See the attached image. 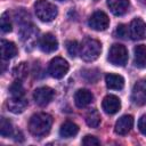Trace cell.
<instances>
[{"label": "cell", "instance_id": "cell-1", "mask_svg": "<svg viewBox=\"0 0 146 146\" xmlns=\"http://www.w3.org/2000/svg\"><path fill=\"white\" fill-rule=\"evenodd\" d=\"M52 125V117L47 113H36L32 115L29 122V130L34 136H44Z\"/></svg>", "mask_w": 146, "mask_h": 146}, {"label": "cell", "instance_id": "cell-2", "mask_svg": "<svg viewBox=\"0 0 146 146\" xmlns=\"http://www.w3.org/2000/svg\"><path fill=\"white\" fill-rule=\"evenodd\" d=\"M102 51V44L98 40L86 38L80 46V56L86 62H92L98 58Z\"/></svg>", "mask_w": 146, "mask_h": 146}, {"label": "cell", "instance_id": "cell-3", "mask_svg": "<svg viewBox=\"0 0 146 146\" xmlns=\"http://www.w3.org/2000/svg\"><path fill=\"white\" fill-rule=\"evenodd\" d=\"M34 9L38 18L42 22H51L58 14L57 7L47 0H36L34 3Z\"/></svg>", "mask_w": 146, "mask_h": 146}, {"label": "cell", "instance_id": "cell-4", "mask_svg": "<svg viewBox=\"0 0 146 146\" xmlns=\"http://www.w3.org/2000/svg\"><path fill=\"white\" fill-rule=\"evenodd\" d=\"M108 60L116 66H124L128 62V50L123 44L114 43L108 51Z\"/></svg>", "mask_w": 146, "mask_h": 146}, {"label": "cell", "instance_id": "cell-5", "mask_svg": "<svg viewBox=\"0 0 146 146\" xmlns=\"http://www.w3.org/2000/svg\"><path fill=\"white\" fill-rule=\"evenodd\" d=\"M68 63L62 57H55L50 60L48 72L55 79H62L68 72Z\"/></svg>", "mask_w": 146, "mask_h": 146}, {"label": "cell", "instance_id": "cell-6", "mask_svg": "<svg viewBox=\"0 0 146 146\" xmlns=\"http://www.w3.org/2000/svg\"><path fill=\"white\" fill-rule=\"evenodd\" d=\"M38 29L32 24H25L21 30V40L26 49L32 48L38 40Z\"/></svg>", "mask_w": 146, "mask_h": 146}, {"label": "cell", "instance_id": "cell-7", "mask_svg": "<svg viewBox=\"0 0 146 146\" xmlns=\"http://www.w3.org/2000/svg\"><path fill=\"white\" fill-rule=\"evenodd\" d=\"M88 25L95 31H104L110 25V18L104 11L97 10L89 17Z\"/></svg>", "mask_w": 146, "mask_h": 146}, {"label": "cell", "instance_id": "cell-8", "mask_svg": "<svg viewBox=\"0 0 146 146\" xmlns=\"http://www.w3.org/2000/svg\"><path fill=\"white\" fill-rule=\"evenodd\" d=\"M131 100L136 105H145L146 104V79H141L133 84L131 91Z\"/></svg>", "mask_w": 146, "mask_h": 146}, {"label": "cell", "instance_id": "cell-9", "mask_svg": "<svg viewBox=\"0 0 146 146\" xmlns=\"http://www.w3.org/2000/svg\"><path fill=\"white\" fill-rule=\"evenodd\" d=\"M129 35L132 40H144L146 38V23L141 18H135L129 26Z\"/></svg>", "mask_w": 146, "mask_h": 146}, {"label": "cell", "instance_id": "cell-10", "mask_svg": "<svg viewBox=\"0 0 146 146\" xmlns=\"http://www.w3.org/2000/svg\"><path fill=\"white\" fill-rule=\"evenodd\" d=\"M55 96V91L49 88V87H40L36 88L33 92V98L35 103L40 106H46L48 105Z\"/></svg>", "mask_w": 146, "mask_h": 146}, {"label": "cell", "instance_id": "cell-11", "mask_svg": "<svg viewBox=\"0 0 146 146\" xmlns=\"http://www.w3.org/2000/svg\"><path fill=\"white\" fill-rule=\"evenodd\" d=\"M39 47L43 52H52L58 48V41L51 33H46L39 40Z\"/></svg>", "mask_w": 146, "mask_h": 146}, {"label": "cell", "instance_id": "cell-12", "mask_svg": "<svg viewBox=\"0 0 146 146\" xmlns=\"http://www.w3.org/2000/svg\"><path fill=\"white\" fill-rule=\"evenodd\" d=\"M102 106H103V110L105 111V113L112 115V114H115L116 112L120 111V108H121V102H120V99L116 96H114V95H107L103 99Z\"/></svg>", "mask_w": 146, "mask_h": 146}, {"label": "cell", "instance_id": "cell-13", "mask_svg": "<svg viewBox=\"0 0 146 146\" xmlns=\"http://www.w3.org/2000/svg\"><path fill=\"white\" fill-rule=\"evenodd\" d=\"M132 125H133V117L131 115H123L116 121L114 130L117 135L124 136L131 130Z\"/></svg>", "mask_w": 146, "mask_h": 146}, {"label": "cell", "instance_id": "cell-14", "mask_svg": "<svg viewBox=\"0 0 146 146\" xmlns=\"http://www.w3.org/2000/svg\"><path fill=\"white\" fill-rule=\"evenodd\" d=\"M26 106H27V100L24 98V96L23 97L10 96V98L7 100V107L14 114H18V113L24 112Z\"/></svg>", "mask_w": 146, "mask_h": 146}, {"label": "cell", "instance_id": "cell-15", "mask_svg": "<svg viewBox=\"0 0 146 146\" xmlns=\"http://www.w3.org/2000/svg\"><path fill=\"white\" fill-rule=\"evenodd\" d=\"M94 99L92 94L87 89H79L74 95V103L79 108L88 106Z\"/></svg>", "mask_w": 146, "mask_h": 146}, {"label": "cell", "instance_id": "cell-16", "mask_svg": "<svg viewBox=\"0 0 146 146\" xmlns=\"http://www.w3.org/2000/svg\"><path fill=\"white\" fill-rule=\"evenodd\" d=\"M129 5H130L129 0H107V6L110 10L116 16L123 15L128 10Z\"/></svg>", "mask_w": 146, "mask_h": 146}, {"label": "cell", "instance_id": "cell-17", "mask_svg": "<svg viewBox=\"0 0 146 146\" xmlns=\"http://www.w3.org/2000/svg\"><path fill=\"white\" fill-rule=\"evenodd\" d=\"M105 81H106L107 88L113 90H121L124 87V79L119 74L110 73L105 76Z\"/></svg>", "mask_w": 146, "mask_h": 146}, {"label": "cell", "instance_id": "cell-18", "mask_svg": "<svg viewBox=\"0 0 146 146\" xmlns=\"http://www.w3.org/2000/svg\"><path fill=\"white\" fill-rule=\"evenodd\" d=\"M135 52V65L139 68L146 67V46L138 44L133 49Z\"/></svg>", "mask_w": 146, "mask_h": 146}, {"label": "cell", "instance_id": "cell-19", "mask_svg": "<svg viewBox=\"0 0 146 146\" xmlns=\"http://www.w3.org/2000/svg\"><path fill=\"white\" fill-rule=\"evenodd\" d=\"M1 55L3 59H11L17 55V47L14 42L1 40Z\"/></svg>", "mask_w": 146, "mask_h": 146}, {"label": "cell", "instance_id": "cell-20", "mask_svg": "<svg viewBox=\"0 0 146 146\" xmlns=\"http://www.w3.org/2000/svg\"><path fill=\"white\" fill-rule=\"evenodd\" d=\"M79 132V127L71 122V121H66L64 122L62 125H60V129H59V135L60 137L63 138H71V137H74L76 133Z\"/></svg>", "mask_w": 146, "mask_h": 146}, {"label": "cell", "instance_id": "cell-21", "mask_svg": "<svg viewBox=\"0 0 146 146\" xmlns=\"http://www.w3.org/2000/svg\"><path fill=\"white\" fill-rule=\"evenodd\" d=\"M86 122L91 128H97L100 124V114L97 110H90L86 115Z\"/></svg>", "mask_w": 146, "mask_h": 146}, {"label": "cell", "instance_id": "cell-22", "mask_svg": "<svg viewBox=\"0 0 146 146\" xmlns=\"http://www.w3.org/2000/svg\"><path fill=\"white\" fill-rule=\"evenodd\" d=\"M27 74H29V66L24 62L19 63L13 70V75L16 78V80H23L27 76Z\"/></svg>", "mask_w": 146, "mask_h": 146}, {"label": "cell", "instance_id": "cell-23", "mask_svg": "<svg viewBox=\"0 0 146 146\" xmlns=\"http://www.w3.org/2000/svg\"><path fill=\"white\" fill-rule=\"evenodd\" d=\"M0 133L5 138L13 135V124L8 119H6L3 116L0 120Z\"/></svg>", "mask_w": 146, "mask_h": 146}, {"label": "cell", "instance_id": "cell-24", "mask_svg": "<svg viewBox=\"0 0 146 146\" xmlns=\"http://www.w3.org/2000/svg\"><path fill=\"white\" fill-rule=\"evenodd\" d=\"M9 94L13 97H23L24 96V88L23 84L21 82V80H16L15 82H13L9 87Z\"/></svg>", "mask_w": 146, "mask_h": 146}, {"label": "cell", "instance_id": "cell-25", "mask_svg": "<svg viewBox=\"0 0 146 146\" xmlns=\"http://www.w3.org/2000/svg\"><path fill=\"white\" fill-rule=\"evenodd\" d=\"M82 75L88 82L94 83V82H97L99 79V71L97 68H88L83 71Z\"/></svg>", "mask_w": 146, "mask_h": 146}, {"label": "cell", "instance_id": "cell-26", "mask_svg": "<svg viewBox=\"0 0 146 146\" xmlns=\"http://www.w3.org/2000/svg\"><path fill=\"white\" fill-rule=\"evenodd\" d=\"M1 30L5 33H8V32H10L13 30L11 22H10V18H9L8 13H3L1 15Z\"/></svg>", "mask_w": 146, "mask_h": 146}, {"label": "cell", "instance_id": "cell-27", "mask_svg": "<svg viewBox=\"0 0 146 146\" xmlns=\"http://www.w3.org/2000/svg\"><path fill=\"white\" fill-rule=\"evenodd\" d=\"M66 49L71 57H75L79 52V43L75 40H68L66 41Z\"/></svg>", "mask_w": 146, "mask_h": 146}, {"label": "cell", "instance_id": "cell-28", "mask_svg": "<svg viewBox=\"0 0 146 146\" xmlns=\"http://www.w3.org/2000/svg\"><path fill=\"white\" fill-rule=\"evenodd\" d=\"M82 144L86 146H97V145H100V141L95 136L88 135L82 139Z\"/></svg>", "mask_w": 146, "mask_h": 146}, {"label": "cell", "instance_id": "cell-29", "mask_svg": "<svg viewBox=\"0 0 146 146\" xmlns=\"http://www.w3.org/2000/svg\"><path fill=\"white\" fill-rule=\"evenodd\" d=\"M116 34H117V36H120V38H127L128 34H129V29H128V26L124 25V24L117 25V27H116Z\"/></svg>", "mask_w": 146, "mask_h": 146}, {"label": "cell", "instance_id": "cell-30", "mask_svg": "<svg viewBox=\"0 0 146 146\" xmlns=\"http://www.w3.org/2000/svg\"><path fill=\"white\" fill-rule=\"evenodd\" d=\"M138 129L143 135L146 136V115L140 116V119L138 121Z\"/></svg>", "mask_w": 146, "mask_h": 146}, {"label": "cell", "instance_id": "cell-31", "mask_svg": "<svg viewBox=\"0 0 146 146\" xmlns=\"http://www.w3.org/2000/svg\"><path fill=\"white\" fill-rule=\"evenodd\" d=\"M59 1H63V0H59Z\"/></svg>", "mask_w": 146, "mask_h": 146}]
</instances>
